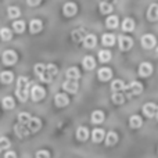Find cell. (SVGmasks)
I'll use <instances>...</instances> for the list:
<instances>
[{
    "label": "cell",
    "mask_w": 158,
    "mask_h": 158,
    "mask_svg": "<svg viewBox=\"0 0 158 158\" xmlns=\"http://www.w3.org/2000/svg\"><path fill=\"white\" fill-rule=\"evenodd\" d=\"M63 89L68 93H77L78 92V82L71 81V79H67V81L63 83Z\"/></svg>",
    "instance_id": "cell-10"
},
{
    "label": "cell",
    "mask_w": 158,
    "mask_h": 158,
    "mask_svg": "<svg viewBox=\"0 0 158 158\" xmlns=\"http://www.w3.org/2000/svg\"><path fill=\"white\" fill-rule=\"evenodd\" d=\"M153 74V65H151L150 63H142L139 67V75L140 77H150V75Z\"/></svg>",
    "instance_id": "cell-8"
},
{
    "label": "cell",
    "mask_w": 158,
    "mask_h": 158,
    "mask_svg": "<svg viewBox=\"0 0 158 158\" xmlns=\"http://www.w3.org/2000/svg\"><path fill=\"white\" fill-rule=\"evenodd\" d=\"M118 142V135L115 132H108V135L106 136V144L107 146H114Z\"/></svg>",
    "instance_id": "cell-27"
},
{
    "label": "cell",
    "mask_w": 158,
    "mask_h": 158,
    "mask_svg": "<svg viewBox=\"0 0 158 158\" xmlns=\"http://www.w3.org/2000/svg\"><path fill=\"white\" fill-rule=\"evenodd\" d=\"M13 79H14V75H13V72H10V71H3L2 74H0V81H2V83L8 85L13 82Z\"/></svg>",
    "instance_id": "cell-22"
},
{
    "label": "cell",
    "mask_w": 158,
    "mask_h": 158,
    "mask_svg": "<svg viewBox=\"0 0 158 158\" xmlns=\"http://www.w3.org/2000/svg\"><path fill=\"white\" fill-rule=\"evenodd\" d=\"M8 147H10V140H8L7 137L2 136L0 137V151L4 150V148H8Z\"/></svg>",
    "instance_id": "cell-40"
},
{
    "label": "cell",
    "mask_w": 158,
    "mask_h": 158,
    "mask_svg": "<svg viewBox=\"0 0 158 158\" xmlns=\"http://www.w3.org/2000/svg\"><path fill=\"white\" fill-rule=\"evenodd\" d=\"M54 103L57 107H65L67 104L69 103V98H68V96L64 94V93H58L54 97Z\"/></svg>",
    "instance_id": "cell-15"
},
{
    "label": "cell",
    "mask_w": 158,
    "mask_h": 158,
    "mask_svg": "<svg viewBox=\"0 0 158 158\" xmlns=\"http://www.w3.org/2000/svg\"><path fill=\"white\" fill-rule=\"evenodd\" d=\"M147 18L150 19V21H158V4L156 3H153V4L148 7L147 10Z\"/></svg>",
    "instance_id": "cell-16"
},
{
    "label": "cell",
    "mask_w": 158,
    "mask_h": 158,
    "mask_svg": "<svg viewBox=\"0 0 158 158\" xmlns=\"http://www.w3.org/2000/svg\"><path fill=\"white\" fill-rule=\"evenodd\" d=\"M17 53L14 50H6L2 56V61L4 65H13V64L17 63Z\"/></svg>",
    "instance_id": "cell-4"
},
{
    "label": "cell",
    "mask_w": 158,
    "mask_h": 158,
    "mask_svg": "<svg viewBox=\"0 0 158 158\" xmlns=\"http://www.w3.org/2000/svg\"><path fill=\"white\" fill-rule=\"evenodd\" d=\"M106 25L110 29H114V28L118 27V17L117 15H110L108 18L106 19Z\"/></svg>",
    "instance_id": "cell-30"
},
{
    "label": "cell",
    "mask_w": 158,
    "mask_h": 158,
    "mask_svg": "<svg viewBox=\"0 0 158 158\" xmlns=\"http://www.w3.org/2000/svg\"><path fill=\"white\" fill-rule=\"evenodd\" d=\"M156 54H157V57H158V47H157V50H156Z\"/></svg>",
    "instance_id": "cell-45"
},
{
    "label": "cell",
    "mask_w": 158,
    "mask_h": 158,
    "mask_svg": "<svg viewBox=\"0 0 158 158\" xmlns=\"http://www.w3.org/2000/svg\"><path fill=\"white\" fill-rule=\"evenodd\" d=\"M156 118H157V119H158V107H157V108H156Z\"/></svg>",
    "instance_id": "cell-44"
},
{
    "label": "cell",
    "mask_w": 158,
    "mask_h": 158,
    "mask_svg": "<svg viewBox=\"0 0 158 158\" xmlns=\"http://www.w3.org/2000/svg\"><path fill=\"white\" fill-rule=\"evenodd\" d=\"M101 42H103L104 46H114L115 36L111 35V33H106V35H103V38H101Z\"/></svg>",
    "instance_id": "cell-26"
},
{
    "label": "cell",
    "mask_w": 158,
    "mask_h": 158,
    "mask_svg": "<svg viewBox=\"0 0 158 158\" xmlns=\"http://www.w3.org/2000/svg\"><path fill=\"white\" fill-rule=\"evenodd\" d=\"M19 14H21V11H19L18 7H14V6H10V7H8V17H10L11 19L18 18Z\"/></svg>",
    "instance_id": "cell-36"
},
{
    "label": "cell",
    "mask_w": 158,
    "mask_h": 158,
    "mask_svg": "<svg viewBox=\"0 0 158 158\" xmlns=\"http://www.w3.org/2000/svg\"><path fill=\"white\" fill-rule=\"evenodd\" d=\"M112 101H114V104H122L123 101H125V96L122 94V93L117 92V93H112Z\"/></svg>",
    "instance_id": "cell-38"
},
{
    "label": "cell",
    "mask_w": 158,
    "mask_h": 158,
    "mask_svg": "<svg viewBox=\"0 0 158 158\" xmlns=\"http://www.w3.org/2000/svg\"><path fill=\"white\" fill-rule=\"evenodd\" d=\"M142 123H143V121H142V118H140L139 115H132L131 119H129V125H131V128H133V129L140 128Z\"/></svg>",
    "instance_id": "cell-25"
},
{
    "label": "cell",
    "mask_w": 158,
    "mask_h": 158,
    "mask_svg": "<svg viewBox=\"0 0 158 158\" xmlns=\"http://www.w3.org/2000/svg\"><path fill=\"white\" fill-rule=\"evenodd\" d=\"M31 115L28 114V112H21V114L18 115V123H22V125H27L28 122H29L31 119Z\"/></svg>",
    "instance_id": "cell-39"
},
{
    "label": "cell",
    "mask_w": 158,
    "mask_h": 158,
    "mask_svg": "<svg viewBox=\"0 0 158 158\" xmlns=\"http://www.w3.org/2000/svg\"><path fill=\"white\" fill-rule=\"evenodd\" d=\"M98 8H100L101 14H110L112 11V6L108 2H101L100 6H98Z\"/></svg>",
    "instance_id": "cell-33"
},
{
    "label": "cell",
    "mask_w": 158,
    "mask_h": 158,
    "mask_svg": "<svg viewBox=\"0 0 158 158\" xmlns=\"http://www.w3.org/2000/svg\"><path fill=\"white\" fill-rule=\"evenodd\" d=\"M104 121V112L103 111H94L92 114V122L93 123H101Z\"/></svg>",
    "instance_id": "cell-32"
},
{
    "label": "cell",
    "mask_w": 158,
    "mask_h": 158,
    "mask_svg": "<svg viewBox=\"0 0 158 158\" xmlns=\"http://www.w3.org/2000/svg\"><path fill=\"white\" fill-rule=\"evenodd\" d=\"M11 36H13V32H11L8 28H2V31H0V38L3 39V40H10Z\"/></svg>",
    "instance_id": "cell-37"
},
{
    "label": "cell",
    "mask_w": 158,
    "mask_h": 158,
    "mask_svg": "<svg viewBox=\"0 0 158 158\" xmlns=\"http://www.w3.org/2000/svg\"><path fill=\"white\" fill-rule=\"evenodd\" d=\"M118 46H119L121 50H123V52H126V50L132 49V46H133V39L129 38V36H119L118 38Z\"/></svg>",
    "instance_id": "cell-5"
},
{
    "label": "cell",
    "mask_w": 158,
    "mask_h": 158,
    "mask_svg": "<svg viewBox=\"0 0 158 158\" xmlns=\"http://www.w3.org/2000/svg\"><path fill=\"white\" fill-rule=\"evenodd\" d=\"M31 97H32L33 101H40L44 97V89L42 86H38V85L32 86V89H31Z\"/></svg>",
    "instance_id": "cell-6"
},
{
    "label": "cell",
    "mask_w": 158,
    "mask_h": 158,
    "mask_svg": "<svg viewBox=\"0 0 158 158\" xmlns=\"http://www.w3.org/2000/svg\"><path fill=\"white\" fill-rule=\"evenodd\" d=\"M65 77L68 79H71V81H78L79 77H81V72H79V69L77 67H71V68L67 69Z\"/></svg>",
    "instance_id": "cell-19"
},
{
    "label": "cell",
    "mask_w": 158,
    "mask_h": 158,
    "mask_svg": "<svg viewBox=\"0 0 158 158\" xmlns=\"http://www.w3.org/2000/svg\"><path fill=\"white\" fill-rule=\"evenodd\" d=\"M83 46L86 47V49H93V47L97 44V38H96L94 35H92V33H89V35L85 36L83 40Z\"/></svg>",
    "instance_id": "cell-13"
},
{
    "label": "cell",
    "mask_w": 158,
    "mask_h": 158,
    "mask_svg": "<svg viewBox=\"0 0 158 158\" xmlns=\"http://www.w3.org/2000/svg\"><path fill=\"white\" fill-rule=\"evenodd\" d=\"M3 107H4L6 110H11L14 108V106H15V103H14V98L13 97H4L2 101Z\"/></svg>",
    "instance_id": "cell-34"
},
{
    "label": "cell",
    "mask_w": 158,
    "mask_h": 158,
    "mask_svg": "<svg viewBox=\"0 0 158 158\" xmlns=\"http://www.w3.org/2000/svg\"><path fill=\"white\" fill-rule=\"evenodd\" d=\"M42 28H43V24H42L40 19H32L29 24V29L32 33H38L42 31Z\"/></svg>",
    "instance_id": "cell-21"
},
{
    "label": "cell",
    "mask_w": 158,
    "mask_h": 158,
    "mask_svg": "<svg viewBox=\"0 0 158 158\" xmlns=\"http://www.w3.org/2000/svg\"><path fill=\"white\" fill-rule=\"evenodd\" d=\"M77 137H78V140H81V142H85V140L89 137V131H87L86 128H83V126H81V128L77 131Z\"/></svg>",
    "instance_id": "cell-29"
},
{
    "label": "cell",
    "mask_w": 158,
    "mask_h": 158,
    "mask_svg": "<svg viewBox=\"0 0 158 158\" xmlns=\"http://www.w3.org/2000/svg\"><path fill=\"white\" fill-rule=\"evenodd\" d=\"M28 86H29V81H28L25 77H19L18 81H17V97L21 101H27L28 98Z\"/></svg>",
    "instance_id": "cell-2"
},
{
    "label": "cell",
    "mask_w": 158,
    "mask_h": 158,
    "mask_svg": "<svg viewBox=\"0 0 158 158\" xmlns=\"http://www.w3.org/2000/svg\"><path fill=\"white\" fill-rule=\"evenodd\" d=\"M82 65H83L85 69L92 71V69L96 67V61H94V58H93L92 56H86V57L83 58V61H82Z\"/></svg>",
    "instance_id": "cell-18"
},
{
    "label": "cell",
    "mask_w": 158,
    "mask_h": 158,
    "mask_svg": "<svg viewBox=\"0 0 158 158\" xmlns=\"http://www.w3.org/2000/svg\"><path fill=\"white\" fill-rule=\"evenodd\" d=\"M111 89H112V92H114V93L121 92V90L125 89V83H123L121 79H115V81L111 83Z\"/></svg>",
    "instance_id": "cell-28"
},
{
    "label": "cell",
    "mask_w": 158,
    "mask_h": 158,
    "mask_svg": "<svg viewBox=\"0 0 158 158\" xmlns=\"http://www.w3.org/2000/svg\"><path fill=\"white\" fill-rule=\"evenodd\" d=\"M97 77L100 81H103V82H106V81H110L112 77V71L110 68H107V67H103V68H100L98 69V74H97Z\"/></svg>",
    "instance_id": "cell-14"
},
{
    "label": "cell",
    "mask_w": 158,
    "mask_h": 158,
    "mask_svg": "<svg viewBox=\"0 0 158 158\" xmlns=\"http://www.w3.org/2000/svg\"><path fill=\"white\" fill-rule=\"evenodd\" d=\"M104 136H106V133H104V131H103V129H94V131H93V133H92L93 142H96V143H100V142H103Z\"/></svg>",
    "instance_id": "cell-24"
},
{
    "label": "cell",
    "mask_w": 158,
    "mask_h": 158,
    "mask_svg": "<svg viewBox=\"0 0 158 158\" xmlns=\"http://www.w3.org/2000/svg\"><path fill=\"white\" fill-rule=\"evenodd\" d=\"M98 60L101 63H108L111 60V52H108V50H100L98 52Z\"/></svg>",
    "instance_id": "cell-31"
},
{
    "label": "cell",
    "mask_w": 158,
    "mask_h": 158,
    "mask_svg": "<svg viewBox=\"0 0 158 158\" xmlns=\"http://www.w3.org/2000/svg\"><path fill=\"white\" fill-rule=\"evenodd\" d=\"M4 158H17V154L14 153V151H7V153H6V156H4Z\"/></svg>",
    "instance_id": "cell-42"
},
{
    "label": "cell",
    "mask_w": 158,
    "mask_h": 158,
    "mask_svg": "<svg viewBox=\"0 0 158 158\" xmlns=\"http://www.w3.org/2000/svg\"><path fill=\"white\" fill-rule=\"evenodd\" d=\"M27 2L29 6H38L39 3H40V0H27Z\"/></svg>",
    "instance_id": "cell-43"
},
{
    "label": "cell",
    "mask_w": 158,
    "mask_h": 158,
    "mask_svg": "<svg viewBox=\"0 0 158 158\" xmlns=\"http://www.w3.org/2000/svg\"><path fill=\"white\" fill-rule=\"evenodd\" d=\"M156 108H157V106L154 103H147L143 106V114L148 118H153V117H156Z\"/></svg>",
    "instance_id": "cell-12"
},
{
    "label": "cell",
    "mask_w": 158,
    "mask_h": 158,
    "mask_svg": "<svg viewBox=\"0 0 158 158\" xmlns=\"http://www.w3.org/2000/svg\"><path fill=\"white\" fill-rule=\"evenodd\" d=\"M85 36H86V32H85V29H74L71 33V38L74 42H77V43H79V42H82L85 39Z\"/></svg>",
    "instance_id": "cell-20"
},
{
    "label": "cell",
    "mask_w": 158,
    "mask_h": 158,
    "mask_svg": "<svg viewBox=\"0 0 158 158\" xmlns=\"http://www.w3.org/2000/svg\"><path fill=\"white\" fill-rule=\"evenodd\" d=\"M14 131H15V135L18 137H27L29 135V129L27 128V125H22V123H17Z\"/></svg>",
    "instance_id": "cell-17"
},
{
    "label": "cell",
    "mask_w": 158,
    "mask_h": 158,
    "mask_svg": "<svg viewBox=\"0 0 158 158\" xmlns=\"http://www.w3.org/2000/svg\"><path fill=\"white\" fill-rule=\"evenodd\" d=\"M77 11H78V6L75 4L74 2L65 3V4H64V7H63V13H64V15H65V17L75 15V14H77Z\"/></svg>",
    "instance_id": "cell-7"
},
{
    "label": "cell",
    "mask_w": 158,
    "mask_h": 158,
    "mask_svg": "<svg viewBox=\"0 0 158 158\" xmlns=\"http://www.w3.org/2000/svg\"><path fill=\"white\" fill-rule=\"evenodd\" d=\"M27 128L29 129V132H38L42 128V121L39 118H31L29 122L27 123Z\"/></svg>",
    "instance_id": "cell-11"
},
{
    "label": "cell",
    "mask_w": 158,
    "mask_h": 158,
    "mask_svg": "<svg viewBox=\"0 0 158 158\" xmlns=\"http://www.w3.org/2000/svg\"><path fill=\"white\" fill-rule=\"evenodd\" d=\"M13 29L17 33H22L25 31V22L24 21H15L13 24Z\"/></svg>",
    "instance_id": "cell-35"
},
{
    "label": "cell",
    "mask_w": 158,
    "mask_h": 158,
    "mask_svg": "<svg viewBox=\"0 0 158 158\" xmlns=\"http://www.w3.org/2000/svg\"><path fill=\"white\" fill-rule=\"evenodd\" d=\"M58 69L54 64H36L35 65V74L39 77L42 82H52L56 78Z\"/></svg>",
    "instance_id": "cell-1"
},
{
    "label": "cell",
    "mask_w": 158,
    "mask_h": 158,
    "mask_svg": "<svg viewBox=\"0 0 158 158\" xmlns=\"http://www.w3.org/2000/svg\"><path fill=\"white\" fill-rule=\"evenodd\" d=\"M156 43H157V40L153 35H144L142 38V46L144 49H153L156 46Z\"/></svg>",
    "instance_id": "cell-9"
},
{
    "label": "cell",
    "mask_w": 158,
    "mask_h": 158,
    "mask_svg": "<svg viewBox=\"0 0 158 158\" xmlns=\"http://www.w3.org/2000/svg\"><path fill=\"white\" fill-rule=\"evenodd\" d=\"M122 29L125 32H132L135 29V21L132 18H125L122 22Z\"/></svg>",
    "instance_id": "cell-23"
},
{
    "label": "cell",
    "mask_w": 158,
    "mask_h": 158,
    "mask_svg": "<svg viewBox=\"0 0 158 158\" xmlns=\"http://www.w3.org/2000/svg\"><path fill=\"white\" fill-rule=\"evenodd\" d=\"M123 90H126L128 97H131V96H137V94H140V93L143 92V85L140 83V82L133 81V82H131L128 86H125V89Z\"/></svg>",
    "instance_id": "cell-3"
},
{
    "label": "cell",
    "mask_w": 158,
    "mask_h": 158,
    "mask_svg": "<svg viewBox=\"0 0 158 158\" xmlns=\"http://www.w3.org/2000/svg\"><path fill=\"white\" fill-rule=\"evenodd\" d=\"M36 158H50V154L46 150H40L36 153Z\"/></svg>",
    "instance_id": "cell-41"
}]
</instances>
